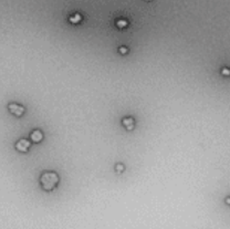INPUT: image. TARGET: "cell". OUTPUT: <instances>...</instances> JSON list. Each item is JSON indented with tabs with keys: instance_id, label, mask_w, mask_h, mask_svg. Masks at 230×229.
<instances>
[{
	"instance_id": "obj_1",
	"label": "cell",
	"mask_w": 230,
	"mask_h": 229,
	"mask_svg": "<svg viewBox=\"0 0 230 229\" xmlns=\"http://www.w3.org/2000/svg\"><path fill=\"white\" fill-rule=\"evenodd\" d=\"M40 183L44 190H52L59 183V176L54 172H46L40 177Z\"/></svg>"
},
{
	"instance_id": "obj_2",
	"label": "cell",
	"mask_w": 230,
	"mask_h": 229,
	"mask_svg": "<svg viewBox=\"0 0 230 229\" xmlns=\"http://www.w3.org/2000/svg\"><path fill=\"white\" fill-rule=\"evenodd\" d=\"M30 145H31V143H30L28 140H25V138H21L20 141L17 142V144H16V148H17L18 151L25 153V152H27L29 149Z\"/></svg>"
},
{
	"instance_id": "obj_3",
	"label": "cell",
	"mask_w": 230,
	"mask_h": 229,
	"mask_svg": "<svg viewBox=\"0 0 230 229\" xmlns=\"http://www.w3.org/2000/svg\"><path fill=\"white\" fill-rule=\"evenodd\" d=\"M9 110H10V112L14 115H17V116H21L23 112H25V109L22 107L21 105H18V104H9Z\"/></svg>"
},
{
	"instance_id": "obj_4",
	"label": "cell",
	"mask_w": 230,
	"mask_h": 229,
	"mask_svg": "<svg viewBox=\"0 0 230 229\" xmlns=\"http://www.w3.org/2000/svg\"><path fill=\"white\" fill-rule=\"evenodd\" d=\"M30 137H31V140L33 142H35V143H40V142L42 141V138H43V134H42V132L39 130H34L33 132L31 133V135H30Z\"/></svg>"
},
{
	"instance_id": "obj_5",
	"label": "cell",
	"mask_w": 230,
	"mask_h": 229,
	"mask_svg": "<svg viewBox=\"0 0 230 229\" xmlns=\"http://www.w3.org/2000/svg\"><path fill=\"white\" fill-rule=\"evenodd\" d=\"M122 123H123V125L126 127L128 131L134 128V120H133L132 117H125V119H123Z\"/></svg>"
},
{
	"instance_id": "obj_6",
	"label": "cell",
	"mask_w": 230,
	"mask_h": 229,
	"mask_svg": "<svg viewBox=\"0 0 230 229\" xmlns=\"http://www.w3.org/2000/svg\"><path fill=\"white\" fill-rule=\"evenodd\" d=\"M80 20H81V16H80L79 14H74V16H73L72 18H70V21L73 22V23H76V22L80 21Z\"/></svg>"
},
{
	"instance_id": "obj_7",
	"label": "cell",
	"mask_w": 230,
	"mask_h": 229,
	"mask_svg": "<svg viewBox=\"0 0 230 229\" xmlns=\"http://www.w3.org/2000/svg\"><path fill=\"white\" fill-rule=\"evenodd\" d=\"M124 168H125V167H124L123 164H116V165H115V169H116V172H118V173H122L124 170Z\"/></svg>"
},
{
	"instance_id": "obj_8",
	"label": "cell",
	"mask_w": 230,
	"mask_h": 229,
	"mask_svg": "<svg viewBox=\"0 0 230 229\" xmlns=\"http://www.w3.org/2000/svg\"><path fill=\"white\" fill-rule=\"evenodd\" d=\"M117 26H118L120 28H125V27L127 26V21H125V20H120V21H117Z\"/></svg>"
},
{
	"instance_id": "obj_9",
	"label": "cell",
	"mask_w": 230,
	"mask_h": 229,
	"mask_svg": "<svg viewBox=\"0 0 230 229\" xmlns=\"http://www.w3.org/2000/svg\"><path fill=\"white\" fill-rule=\"evenodd\" d=\"M120 52L122 53V54H126V53L128 52V50H127V48H124V47H121V48H120Z\"/></svg>"
},
{
	"instance_id": "obj_10",
	"label": "cell",
	"mask_w": 230,
	"mask_h": 229,
	"mask_svg": "<svg viewBox=\"0 0 230 229\" xmlns=\"http://www.w3.org/2000/svg\"><path fill=\"white\" fill-rule=\"evenodd\" d=\"M221 73L225 74V75H229V74H230V70H229V69H227V68H223V70H221Z\"/></svg>"
},
{
	"instance_id": "obj_11",
	"label": "cell",
	"mask_w": 230,
	"mask_h": 229,
	"mask_svg": "<svg viewBox=\"0 0 230 229\" xmlns=\"http://www.w3.org/2000/svg\"><path fill=\"white\" fill-rule=\"evenodd\" d=\"M226 201H227V204H229V205H230V197H228V198H227V199H226Z\"/></svg>"
},
{
	"instance_id": "obj_12",
	"label": "cell",
	"mask_w": 230,
	"mask_h": 229,
	"mask_svg": "<svg viewBox=\"0 0 230 229\" xmlns=\"http://www.w3.org/2000/svg\"><path fill=\"white\" fill-rule=\"evenodd\" d=\"M147 1H149V0H147Z\"/></svg>"
}]
</instances>
